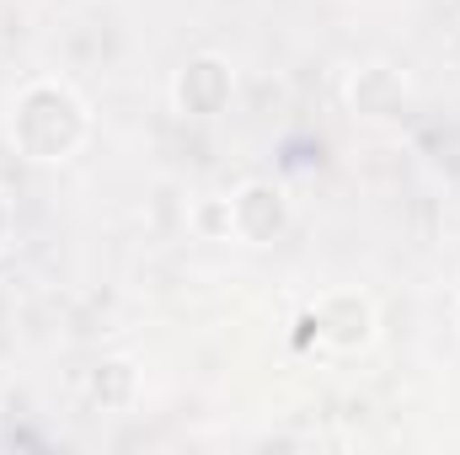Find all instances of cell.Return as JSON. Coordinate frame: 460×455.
Listing matches in <instances>:
<instances>
[{
  "instance_id": "obj_1",
  "label": "cell",
  "mask_w": 460,
  "mask_h": 455,
  "mask_svg": "<svg viewBox=\"0 0 460 455\" xmlns=\"http://www.w3.org/2000/svg\"><path fill=\"white\" fill-rule=\"evenodd\" d=\"M5 139L32 166H65L92 139V108L65 81H49V76L22 81L5 108Z\"/></svg>"
},
{
  "instance_id": "obj_2",
  "label": "cell",
  "mask_w": 460,
  "mask_h": 455,
  "mask_svg": "<svg viewBox=\"0 0 460 455\" xmlns=\"http://www.w3.org/2000/svg\"><path fill=\"white\" fill-rule=\"evenodd\" d=\"M305 327H311L316 348H327V353H358L375 343V300L364 290H327L305 311Z\"/></svg>"
},
{
  "instance_id": "obj_3",
  "label": "cell",
  "mask_w": 460,
  "mask_h": 455,
  "mask_svg": "<svg viewBox=\"0 0 460 455\" xmlns=\"http://www.w3.org/2000/svg\"><path fill=\"white\" fill-rule=\"evenodd\" d=\"M295 220L289 210V193L268 177H246L235 193H230V236L246 241V246H273Z\"/></svg>"
},
{
  "instance_id": "obj_4",
  "label": "cell",
  "mask_w": 460,
  "mask_h": 455,
  "mask_svg": "<svg viewBox=\"0 0 460 455\" xmlns=\"http://www.w3.org/2000/svg\"><path fill=\"white\" fill-rule=\"evenodd\" d=\"M235 92V70L226 54H193L172 81V108L182 118H220Z\"/></svg>"
},
{
  "instance_id": "obj_5",
  "label": "cell",
  "mask_w": 460,
  "mask_h": 455,
  "mask_svg": "<svg viewBox=\"0 0 460 455\" xmlns=\"http://www.w3.org/2000/svg\"><path fill=\"white\" fill-rule=\"evenodd\" d=\"M343 103L353 118L385 123V118H402V108L412 103V81H407V70L375 59V65H358L343 81Z\"/></svg>"
},
{
  "instance_id": "obj_6",
  "label": "cell",
  "mask_w": 460,
  "mask_h": 455,
  "mask_svg": "<svg viewBox=\"0 0 460 455\" xmlns=\"http://www.w3.org/2000/svg\"><path fill=\"white\" fill-rule=\"evenodd\" d=\"M86 402L92 407H102V413H128L134 402H139V370H134V359H97L92 370H86Z\"/></svg>"
},
{
  "instance_id": "obj_7",
  "label": "cell",
  "mask_w": 460,
  "mask_h": 455,
  "mask_svg": "<svg viewBox=\"0 0 460 455\" xmlns=\"http://www.w3.org/2000/svg\"><path fill=\"white\" fill-rule=\"evenodd\" d=\"M188 226L199 230L204 241H230V193H204L188 210Z\"/></svg>"
},
{
  "instance_id": "obj_8",
  "label": "cell",
  "mask_w": 460,
  "mask_h": 455,
  "mask_svg": "<svg viewBox=\"0 0 460 455\" xmlns=\"http://www.w3.org/2000/svg\"><path fill=\"white\" fill-rule=\"evenodd\" d=\"M0 236H5V199H0Z\"/></svg>"
}]
</instances>
